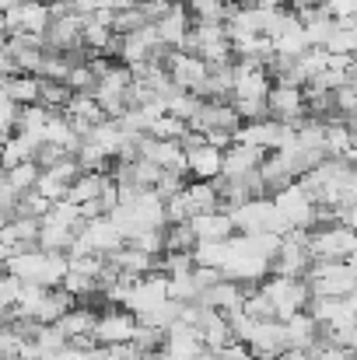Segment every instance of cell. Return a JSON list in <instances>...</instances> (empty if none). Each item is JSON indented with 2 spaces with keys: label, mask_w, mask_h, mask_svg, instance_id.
<instances>
[{
  "label": "cell",
  "mask_w": 357,
  "mask_h": 360,
  "mask_svg": "<svg viewBox=\"0 0 357 360\" xmlns=\"http://www.w3.org/2000/svg\"><path fill=\"white\" fill-rule=\"evenodd\" d=\"M67 266H70L67 252H46L39 245L25 248V252H14L7 259V273H14L25 283H42V287H60L63 276H67Z\"/></svg>",
  "instance_id": "1"
},
{
  "label": "cell",
  "mask_w": 357,
  "mask_h": 360,
  "mask_svg": "<svg viewBox=\"0 0 357 360\" xmlns=\"http://www.w3.org/2000/svg\"><path fill=\"white\" fill-rule=\"evenodd\" d=\"M259 290L270 297V304H273V319H277V322H287L294 311L308 308V301H312V287H308V280H301V276H280V273H270V276L259 283Z\"/></svg>",
  "instance_id": "2"
},
{
  "label": "cell",
  "mask_w": 357,
  "mask_h": 360,
  "mask_svg": "<svg viewBox=\"0 0 357 360\" xmlns=\"http://www.w3.org/2000/svg\"><path fill=\"white\" fill-rule=\"evenodd\" d=\"M308 287L319 297H347L357 290V269L347 259H315L308 266Z\"/></svg>",
  "instance_id": "3"
},
{
  "label": "cell",
  "mask_w": 357,
  "mask_h": 360,
  "mask_svg": "<svg viewBox=\"0 0 357 360\" xmlns=\"http://www.w3.org/2000/svg\"><path fill=\"white\" fill-rule=\"evenodd\" d=\"M186 49L196 53V56L207 60V63H225V60L235 56V53H232V39H228L225 21H214V18H196Z\"/></svg>",
  "instance_id": "4"
},
{
  "label": "cell",
  "mask_w": 357,
  "mask_h": 360,
  "mask_svg": "<svg viewBox=\"0 0 357 360\" xmlns=\"http://www.w3.org/2000/svg\"><path fill=\"white\" fill-rule=\"evenodd\" d=\"M182 147H186V172L193 179H200V182L221 179V168H225V150L221 147L207 143L203 133H196V129H189L182 136Z\"/></svg>",
  "instance_id": "5"
},
{
  "label": "cell",
  "mask_w": 357,
  "mask_h": 360,
  "mask_svg": "<svg viewBox=\"0 0 357 360\" xmlns=\"http://www.w3.org/2000/svg\"><path fill=\"white\" fill-rule=\"evenodd\" d=\"M270 200H273L277 214H284V217L291 221V228H305V231L315 228V210H319V203L308 196V189L301 186V179L280 186Z\"/></svg>",
  "instance_id": "6"
},
{
  "label": "cell",
  "mask_w": 357,
  "mask_h": 360,
  "mask_svg": "<svg viewBox=\"0 0 357 360\" xmlns=\"http://www.w3.org/2000/svg\"><path fill=\"white\" fill-rule=\"evenodd\" d=\"M130 84H133V70H130L126 63H113V67L99 77V84H95L92 95H95V102L106 109L109 120H119V116L130 109V102H126Z\"/></svg>",
  "instance_id": "7"
},
{
  "label": "cell",
  "mask_w": 357,
  "mask_h": 360,
  "mask_svg": "<svg viewBox=\"0 0 357 360\" xmlns=\"http://www.w3.org/2000/svg\"><path fill=\"white\" fill-rule=\"evenodd\" d=\"M354 248H357V231L354 228H347L344 221H333V224L312 228V235H308L312 262H315V259H347Z\"/></svg>",
  "instance_id": "8"
},
{
  "label": "cell",
  "mask_w": 357,
  "mask_h": 360,
  "mask_svg": "<svg viewBox=\"0 0 357 360\" xmlns=\"http://www.w3.org/2000/svg\"><path fill=\"white\" fill-rule=\"evenodd\" d=\"M165 67H168L175 88L193 91V95L203 98V88H207V60H200V56L189 53V49H168Z\"/></svg>",
  "instance_id": "9"
},
{
  "label": "cell",
  "mask_w": 357,
  "mask_h": 360,
  "mask_svg": "<svg viewBox=\"0 0 357 360\" xmlns=\"http://www.w3.org/2000/svg\"><path fill=\"white\" fill-rule=\"evenodd\" d=\"M168 301V276L158 269V273H147V276H137L133 283H130V294H126V301H123V308H130L137 319H144V315H151L158 304H165Z\"/></svg>",
  "instance_id": "10"
},
{
  "label": "cell",
  "mask_w": 357,
  "mask_h": 360,
  "mask_svg": "<svg viewBox=\"0 0 357 360\" xmlns=\"http://www.w3.org/2000/svg\"><path fill=\"white\" fill-rule=\"evenodd\" d=\"M49 21H53L49 0H25L7 11V39L11 35H46Z\"/></svg>",
  "instance_id": "11"
},
{
  "label": "cell",
  "mask_w": 357,
  "mask_h": 360,
  "mask_svg": "<svg viewBox=\"0 0 357 360\" xmlns=\"http://www.w3.org/2000/svg\"><path fill=\"white\" fill-rule=\"evenodd\" d=\"M137 333V315L130 308H109L102 315H95V326H92V343L99 347H113V343H130Z\"/></svg>",
  "instance_id": "12"
},
{
  "label": "cell",
  "mask_w": 357,
  "mask_h": 360,
  "mask_svg": "<svg viewBox=\"0 0 357 360\" xmlns=\"http://www.w3.org/2000/svg\"><path fill=\"white\" fill-rule=\"evenodd\" d=\"M270 88H273L270 84V70L263 63L235 60V91H232V98H238V102H266Z\"/></svg>",
  "instance_id": "13"
},
{
  "label": "cell",
  "mask_w": 357,
  "mask_h": 360,
  "mask_svg": "<svg viewBox=\"0 0 357 360\" xmlns=\"http://www.w3.org/2000/svg\"><path fill=\"white\" fill-rule=\"evenodd\" d=\"M266 112L270 120H280V122H294L305 120V88H294V84H273L270 95H266Z\"/></svg>",
  "instance_id": "14"
},
{
  "label": "cell",
  "mask_w": 357,
  "mask_h": 360,
  "mask_svg": "<svg viewBox=\"0 0 357 360\" xmlns=\"http://www.w3.org/2000/svg\"><path fill=\"white\" fill-rule=\"evenodd\" d=\"M273 210H277L273 200H266V196H252V200H245V203L232 207L228 214H232V224H235L238 235H256V231H266V228H270Z\"/></svg>",
  "instance_id": "15"
},
{
  "label": "cell",
  "mask_w": 357,
  "mask_h": 360,
  "mask_svg": "<svg viewBox=\"0 0 357 360\" xmlns=\"http://www.w3.org/2000/svg\"><path fill=\"white\" fill-rule=\"evenodd\" d=\"M154 32H158V42H161L165 49H186L189 32H193V21H189L186 4H179V0H175V7H172L165 18H158V21H154Z\"/></svg>",
  "instance_id": "16"
},
{
  "label": "cell",
  "mask_w": 357,
  "mask_h": 360,
  "mask_svg": "<svg viewBox=\"0 0 357 360\" xmlns=\"http://www.w3.org/2000/svg\"><path fill=\"white\" fill-rule=\"evenodd\" d=\"M63 116L70 120V126H74L81 136H88V133H92L102 120H109V116H106V109L95 102V95H92V91H74V95H70V102H67V109H63Z\"/></svg>",
  "instance_id": "17"
},
{
  "label": "cell",
  "mask_w": 357,
  "mask_h": 360,
  "mask_svg": "<svg viewBox=\"0 0 357 360\" xmlns=\"http://www.w3.org/2000/svg\"><path fill=\"white\" fill-rule=\"evenodd\" d=\"M200 301H203L207 308L221 311V315H235V311H242V304H245V283L221 276L218 283H211V287L200 294Z\"/></svg>",
  "instance_id": "18"
},
{
  "label": "cell",
  "mask_w": 357,
  "mask_h": 360,
  "mask_svg": "<svg viewBox=\"0 0 357 360\" xmlns=\"http://www.w3.org/2000/svg\"><path fill=\"white\" fill-rule=\"evenodd\" d=\"M263 158H266V150H263V147L235 140L232 147H225V168H221V175H228V179H242V175L256 172V168L263 165Z\"/></svg>",
  "instance_id": "19"
},
{
  "label": "cell",
  "mask_w": 357,
  "mask_h": 360,
  "mask_svg": "<svg viewBox=\"0 0 357 360\" xmlns=\"http://www.w3.org/2000/svg\"><path fill=\"white\" fill-rule=\"evenodd\" d=\"M106 259H109V266H113L116 273L133 276V280H137V276H147V273L158 269V259L147 255V252H140L137 245H123V248H116V252H109Z\"/></svg>",
  "instance_id": "20"
},
{
  "label": "cell",
  "mask_w": 357,
  "mask_h": 360,
  "mask_svg": "<svg viewBox=\"0 0 357 360\" xmlns=\"http://www.w3.org/2000/svg\"><path fill=\"white\" fill-rule=\"evenodd\" d=\"M196 241H228L235 235V224H232V214L221 207V210H211V214H196L189 221Z\"/></svg>",
  "instance_id": "21"
},
{
  "label": "cell",
  "mask_w": 357,
  "mask_h": 360,
  "mask_svg": "<svg viewBox=\"0 0 357 360\" xmlns=\"http://www.w3.org/2000/svg\"><path fill=\"white\" fill-rule=\"evenodd\" d=\"M284 340H287V347H301V350H315L319 347V322L312 319L308 308L294 311L284 322Z\"/></svg>",
  "instance_id": "22"
},
{
  "label": "cell",
  "mask_w": 357,
  "mask_h": 360,
  "mask_svg": "<svg viewBox=\"0 0 357 360\" xmlns=\"http://www.w3.org/2000/svg\"><path fill=\"white\" fill-rule=\"evenodd\" d=\"M95 315H99V311H92V304H74L56 326L63 329V336H67L70 343H77V347H92V326H95Z\"/></svg>",
  "instance_id": "23"
},
{
  "label": "cell",
  "mask_w": 357,
  "mask_h": 360,
  "mask_svg": "<svg viewBox=\"0 0 357 360\" xmlns=\"http://www.w3.org/2000/svg\"><path fill=\"white\" fill-rule=\"evenodd\" d=\"M74 238H77V228L63 224V221L53 217V214H42V224H39V248H46V252H70Z\"/></svg>",
  "instance_id": "24"
},
{
  "label": "cell",
  "mask_w": 357,
  "mask_h": 360,
  "mask_svg": "<svg viewBox=\"0 0 357 360\" xmlns=\"http://www.w3.org/2000/svg\"><path fill=\"white\" fill-rule=\"evenodd\" d=\"M39 84H42L39 74H7L4 84H0V95L11 98L14 105H35L39 102Z\"/></svg>",
  "instance_id": "25"
},
{
  "label": "cell",
  "mask_w": 357,
  "mask_h": 360,
  "mask_svg": "<svg viewBox=\"0 0 357 360\" xmlns=\"http://www.w3.org/2000/svg\"><path fill=\"white\" fill-rule=\"evenodd\" d=\"M42 140L46 143H56V147H63L67 154H77V147H81V133L70 126V120L63 116V112H49V122H46V129H42Z\"/></svg>",
  "instance_id": "26"
},
{
  "label": "cell",
  "mask_w": 357,
  "mask_h": 360,
  "mask_svg": "<svg viewBox=\"0 0 357 360\" xmlns=\"http://www.w3.org/2000/svg\"><path fill=\"white\" fill-rule=\"evenodd\" d=\"M106 172H81L70 186H67V196L63 200H70V203H77V207H84V203H92V200H99V193H102V186H106Z\"/></svg>",
  "instance_id": "27"
},
{
  "label": "cell",
  "mask_w": 357,
  "mask_h": 360,
  "mask_svg": "<svg viewBox=\"0 0 357 360\" xmlns=\"http://www.w3.org/2000/svg\"><path fill=\"white\" fill-rule=\"evenodd\" d=\"M74 294H67L63 287H49L46 290V297H42V304H39V311H35V322H42V326H49V322H60L70 308H74Z\"/></svg>",
  "instance_id": "28"
},
{
  "label": "cell",
  "mask_w": 357,
  "mask_h": 360,
  "mask_svg": "<svg viewBox=\"0 0 357 360\" xmlns=\"http://www.w3.org/2000/svg\"><path fill=\"white\" fill-rule=\"evenodd\" d=\"M326 158H344L351 147H354V133H351V126H347V120H330L326 122Z\"/></svg>",
  "instance_id": "29"
},
{
  "label": "cell",
  "mask_w": 357,
  "mask_h": 360,
  "mask_svg": "<svg viewBox=\"0 0 357 360\" xmlns=\"http://www.w3.org/2000/svg\"><path fill=\"white\" fill-rule=\"evenodd\" d=\"M39 175H42L39 161H21V165L7 168V186H11L18 196H28V193L39 186Z\"/></svg>",
  "instance_id": "30"
},
{
  "label": "cell",
  "mask_w": 357,
  "mask_h": 360,
  "mask_svg": "<svg viewBox=\"0 0 357 360\" xmlns=\"http://www.w3.org/2000/svg\"><path fill=\"white\" fill-rule=\"evenodd\" d=\"M70 88H67V81H53V77H42V84H39V105H46L49 112H63L67 109V102H70Z\"/></svg>",
  "instance_id": "31"
},
{
  "label": "cell",
  "mask_w": 357,
  "mask_h": 360,
  "mask_svg": "<svg viewBox=\"0 0 357 360\" xmlns=\"http://www.w3.org/2000/svg\"><path fill=\"white\" fill-rule=\"evenodd\" d=\"M193 262L196 266H214L221 269L228 262V241H196L193 245Z\"/></svg>",
  "instance_id": "32"
},
{
  "label": "cell",
  "mask_w": 357,
  "mask_h": 360,
  "mask_svg": "<svg viewBox=\"0 0 357 360\" xmlns=\"http://www.w3.org/2000/svg\"><path fill=\"white\" fill-rule=\"evenodd\" d=\"M144 25H151V21H147V14H144L140 4H130V7L113 11V32H116V35H130V32H137V28H144Z\"/></svg>",
  "instance_id": "33"
},
{
  "label": "cell",
  "mask_w": 357,
  "mask_h": 360,
  "mask_svg": "<svg viewBox=\"0 0 357 360\" xmlns=\"http://www.w3.org/2000/svg\"><path fill=\"white\" fill-rule=\"evenodd\" d=\"M168 297H175V301H200V283H196L193 269L168 276Z\"/></svg>",
  "instance_id": "34"
},
{
  "label": "cell",
  "mask_w": 357,
  "mask_h": 360,
  "mask_svg": "<svg viewBox=\"0 0 357 360\" xmlns=\"http://www.w3.org/2000/svg\"><path fill=\"white\" fill-rule=\"evenodd\" d=\"M182 4H186V11H189V14H196V18L228 21V18L235 14V7H232L228 0H182Z\"/></svg>",
  "instance_id": "35"
},
{
  "label": "cell",
  "mask_w": 357,
  "mask_h": 360,
  "mask_svg": "<svg viewBox=\"0 0 357 360\" xmlns=\"http://www.w3.org/2000/svg\"><path fill=\"white\" fill-rule=\"evenodd\" d=\"M46 122H49V109L46 105H21V112H18V129L21 133H32V136H42V129H46Z\"/></svg>",
  "instance_id": "36"
},
{
  "label": "cell",
  "mask_w": 357,
  "mask_h": 360,
  "mask_svg": "<svg viewBox=\"0 0 357 360\" xmlns=\"http://www.w3.org/2000/svg\"><path fill=\"white\" fill-rule=\"evenodd\" d=\"M147 133H151V136H161V140H182V136L189 133V122L179 120V116H172V112H161L158 120L151 122Z\"/></svg>",
  "instance_id": "37"
},
{
  "label": "cell",
  "mask_w": 357,
  "mask_h": 360,
  "mask_svg": "<svg viewBox=\"0 0 357 360\" xmlns=\"http://www.w3.org/2000/svg\"><path fill=\"white\" fill-rule=\"evenodd\" d=\"M196 235L189 228V221L182 224H165V252H193Z\"/></svg>",
  "instance_id": "38"
},
{
  "label": "cell",
  "mask_w": 357,
  "mask_h": 360,
  "mask_svg": "<svg viewBox=\"0 0 357 360\" xmlns=\"http://www.w3.org/2000/svg\"><path fill=\"white\" fill-rule=\"evenodd\" d=\"M333 28H337V18L330 14V11H322L319 18H312V21H305V35H308V46H326V39L333 35Z\"/></svg>",
  "instance_id": "39"
},
{
  "label": "cell",
  "mask_w": 357,
  "mask_h": 360,
  "mask_svg": "<svg viewBox=\"0 0 357 360\" xmlns=\"http://www.w3.org/2000/svg\"><path fill=\"white\" fill-rule=\"evenodd\" d=\"M95 84H99V77H95V70H92L88 60L67 70V88L70 91H95Z\"/></svg>",
  "instance_id": "40"
},
{
  "label": "cell",
  "mask_w": 357,
  "mask_h": 360,
  "mask_svg": "<svg viewBox=\"0 0 357 360\" xmlns=\"http://www.w3.org/2000/svg\"><path fill=\"white\" fill-rule=\"evenodd\" d=\"M18 290H21V280L14 276V273H0V319L14 308V301H18Z\"/></svg>",
  "instance_id": "41"
},
{
  "label": "cell",
  "mask_w": 357,
  "mask_h": 360,
  "mask_svg": "<svg viewBox=\"0 0 357 360\" xmlns=\"http://www.w3.org/2000/svg\"><path fill=\"white\" fill-rule=\"evenodd\" d=\"M18 112H21V105H14L11 98L0 95V136H11L18 129Z\"/></svg>",
  "instance_id": "42"
},
{
  "label": "cell",
  "mask_w": 357,
  "mask_h": 360,
  "mask_svg": "<svg viewBox=\"0 0 357 360\" xmlns=\"http://www.w3.org/2000/svg\"><path fill=\"white\" fill-rule=\"evenodd\" d=\"M344 158H347V161H351V165H354V168H357V143H354V147H351V150H347V154H344Z\"/></svg>",
  "instance_id": "43"
},
{
  "label": "cell",
  "mask_w": 357,
  "mask_h": 360,
  "mask_svg": "<svg viewBox=\"0 0 357 360\" xmlns=\"http://www.w3.org/2000/svg\"><path fill=\"white\" fill-rule=\"evenodd\" d=\"M347 126H351V133H354V140H357V116H351V120H347Z\"/></svg>",
  "instance_id": "44"
},
{
  "label": "cell",
  "mask_w": 357,
  "mask_h": 360,
  "mask_svg": "<svg viewBox=\"0 0 357 360\" xmlns=\"http://www.w3.org/2000/svg\"><path fill=\"white\" fill-rule=\"evenodd\" d=\"M4 175H7V168H4V165H0V186H4Z\"/></svg>",
  "instance_id": "45"
},
{
  "label": "cell",
  "mask_w": 357,
  "mask_h": 360,
  "mask_svg": "<svg viewBox=\"0 0 357 360\" xmlns=\"http://www.w3.org/2000/svg\"><path fill=\"white\" fill-rule=\"evenodd\" d=\"M147 360H165V357H161V350H158V354H151V357H147Z\"/></svg>",
  "instance_id": "46"
},
{
  "label": "cell",
  "mask_w": 357,
  "mask_h": 360,
  "mask_svg": "<svg viewBox=\"0 0 357 360\" xmlns=\"http://www.w3.org/2000/svg\"><path fill=\"white\" fill-rule=\"evenodd\" d=\"M4 42H7V35H0V49H4Z\"/></svg>",
  "instance_id": "47"
}]
</instances>
